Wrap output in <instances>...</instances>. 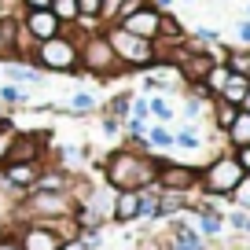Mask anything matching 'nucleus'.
Here are the masks:
<instances>
[{
  "mask_svg": "<svg viewBox=\"0 0 250 250\" xmlns=\"http://www.w3.org/2000/svg\"><path fill=\"white\" fill-rule=\"evenodd\" d=\"M158 169H162V162H155L147 155L114 151L107 158V184L118 188V191H144L158 180Z\"/></svg>",
  "mask_w": 250,
  "mask_h": 250,
  "instance_id": "obj_1",
  "label": "nucleus"
},
{
  "mask_svg": "<svg viewBox=\"0 0 250 250\" xmlns=\"http://www.w3.org/2000/svg\"><path fill=\"white\" fill-rule=\"evenodd\" d=\"M30 62L37 70H62V74H78V41L66 37V33H55V37L33 44Z\"/></svg>",
  "mask_w": 250,
  "mask_h": 250,
  "instance_id": "obj_2",
  "label": "nucleus"
},
{
  "mask_svg": "<svg viewBox=\"0 0 250 250\" xmlns=\"http://www.w3.org/2000/svg\"><path fill=\"white\" fill-rule=\"evenodd\" d=\"M103 37H107L114 59L125 62V66H151V62H155V55H158L155 41H144V37H136V33H125L122 26H107V30H103Z\"/></svg>",
  "mask_w": 250,
  "mask_h": 250,
  "instance_id": "obj_3",
  "label": "nucleus"
},
{
  "mask_svg": "<svg viewBox=\"0 0 250 250\" xmlns=\"http://www.w3.org/2000/svg\"><path fill=\"white\" fill-rule=\"evenodd\" d=\"M199 180H203V188L210 195H235V188L247 180V173H243V166L235 162V155H221L203 169Z\"/></svg>",
  "mask_w": 250,
  "mask_h": 250,
  "instance_id": "obj_4",
  "label": "nucleus"
},
{
  "mask_svg": "<svg viewBox=\"0 0 250 250\" xmlns=\"http://www.w3.org/2000/svg\"><path fill=\"white\" fill-rule=\"evenodd\" d=\"M78 62L85 66V70L92 74H114V52H110L107 37H103V30H85V37L78 41Z\"/></svg>",
  "mask_w": 250,
  "mask_h": 250,
  "instance_id": "obj_5",
  "label": "nucleus"
},
{
  "mask_svg": "<svg viewBox=\"0 0 250 250\" xmlns=\"http://www.w3.org/2000/svg\"><path fill=\"white\" fill-rule=\"evenodd\" d=\"M114 26H122L125 33H136V37L144 41H158V30H162V11L155 8V4H136V11H129L125 19H118Z\"/></svg>",
  "mask_w": 250,
  "mask_h": 250,
  "instance_id": "obj_6",
  "label": "nucleus"
},
{
  "mask_svg": "<svg viewBox=\"0 0 250 250\" xmlns=\"http://www.w3.org/2000/svg\"><path fill=\"white\" fill-rule=\"evenodd\" d=\"M19 26H22V33L33 41V44H41V41H48V37H55V33H62V26H59V19L52 15V8H48V11H26Z\"/></svg>",
  "mask_w": 250,
  "mask_h": 250,
  "instance_id": "obj_7",
  "label": "nucleus"
},
{
  "mask_svg": "<svg viewBox=\"0 0 250 250\" xmlns=\"http://www.w3.org/2000/svg\"><path fill=\"white\" fill-rule=\"evenodd\" d=\"M19 247L22 250H62V235H59V228L55 225H30L22 235H19Z\"/></svg>",
  "mask_w": 250,
  "mask_h": 250,
  "instance_id": "obj_8",
  "label": "nucleus"
},
{
  "mask_svg": "<svg viewBox=\"0 0 250 250\" xmlns=\"http://www.w3.org/2000/svg\"><path fill=\"white\" fill-rule=\"evenodd\" d=\"M22 210L33 217H62V213H70V206H66L62 191H33Z\"/></svg>",
  "mask_w": 250,
  "mask_h": 250,
  "instance_id": "obj_9",
  "label": "nucleus"
},
{
  "mask_svg": "<svg viewBox=\"0 0 250 250\" xmlns=\"http://www.w3.org/2000/svg\"><path fill=\"white\" fill-rule=\"evenodd\" d=\"M199 173L191 169V166H180V162H169L158 169V188H166V191H188V188H195Z\"/></svg>",
  "mask_w": 250,
  "mask_h": 250,
  "instance_id": "obj_10",
  "label": "nucleus"
},
{
  "mask_svg": "<svg viewBox=\"0 0 250 250\" xmlns=\"http://www.w3.org/2000/svg\"><path fill=\"white\" fill-rule=\"evenodd\" d=\"M210 66H213V59L206 52H195V48L180 52V62H177V70L184 74V81H195V85H203V81H206Z\"/></svg>",
  "mask_w": 250,
  "mask_h": 250,
  "instance_id": "obj_11",
  "label": "nucleus"
},
{
  "mask_svg": "<svg viewBox=\"0 0 250 250\" xmlns=\"http://www.w3.org/2000/svg\"><path fill=\"white\" fill-rule=\"evenodd\" d=\"M41 147H44V133H30V136H19V133H15V140H11V147H8L4 166H8V162H37Z\"/></svg>",
  "mask_w": 250,
  "mask_h": 250,
  "instance_id": "obj_12",
  "label": "nucleus"
},
{
  "mask_svg": "<svg viewBox=\"0 0 250 250\" xmlns=\"http://www.w3.org/2000/svg\"><path fill=\"white\" fill-rule=\"evenodd\" d=\"M41 177V166L37 162H8L4 166V184L8 188H19V191H22V188H33V180Z\"/></svg>",
  "mask_w": 250,
  "mask_h": 250,
  "instance_id": "obj_13",
  "label": "nucleus"
},
{
  "mask_svg": "<svg viewBox=\"0 0 250 250\" xmlns=\"http://www.w3.org/2000/svg\"><path fill=\"white\" fill-rule=\"evenodd\" d=\"M19 33H22V26H19L15 15H0V62L4 59H15L19 55Z\"/></svg>",
  "mask_w": 250,
  "mask_h": 250,
  "instance_id": "obj_14",
  "label": "nucleus"
},
{
  "mask_svg": "<svg viewBox=\"0 0 250 250\" xmlns=\"http://www.w3.org/2000/svg\"><path fill=\"white\" fill-rule=\"evenodd\" d=\"M4 78H8L11 85H44V74H41L37 66H22V62H15V59H4Z\"/></svg>",
  "mask_w": 250,
  "mask_h": 250,
  "instance_id": "obj_15",
  "label": "nucleus"
},
{
  "mask_svg": "<svg viewBox=\"0 0 250 250\" xmlns=\"http://www.w3.org/2000/svg\"><path fill=\"white\" fill-rule=\"evenodd\" d=\"M114 221H136L140 217V191H118V199H114Z\"/></svg>",
  "mask_w": 250,
  "mask_h": 250,
  "instance_id": "obj_16",
  "label": "nucleus"
},
{
  "mask_svg": "<svg viewBox=\"0 0 250 250\" xmlns=\"http://www.w3.org/2000/svg\"><path fill=\"white\" fill-rule=\"evenodd\" d=\"M169 250H206L203 247V235L195 232V228H188V225H173V235H169Z\"/></svg>",
  "mask_w": 250,
  "mask_h": 250,
  "instance_id": "obj_17",
  "label": "nucleus"
},
{
  "mask_svg": "<svg viewBox=\"0 0 250 250\" xmlns=\"http://www.w3.org/2000/svg\"><path fill=\"white\" fill-rule=\"evenodd\" d=\"M247 88H250V78L228 74V81H225V88L217 92V100H225V103H232V107H239V103H243V96H247Z\"/></svg>",
  "mask_w": 250,
  "mask_h": 250,
  "instance_id": "obj_18",
  "label": "nucleus"
},
{
  "mask_svg": "<svg viewBox=\"0 0 250 250\" xmlns=\"http://www.w3.org/2000/svg\"><path fill=\"white\" fill-rule=\"evenodd\" d=\"M228 140H232L235 147H250V114L247 110H239L235 122L228 125Z\"/></svg>",
  "mask_w": 250,
  "mask_h": 250,
  "instance_id": "obj_19",
  "label": "nucleus"
},
{
  "mask_svg": "<svg viewBox=\"0 0 250 250\" xmlns=\"http://www.w3.org/2000/svg\"><path fill=\"white\" fill-rule=\"evenodd\" d=\"M52 15L59 19V26L78 22V0H52Z\"/></svg>",
  "mask_w": 250,
  "mask_h": 250,
  "instance_id": "obj_20",
  "label": "nucleus"
},
{
  "mask_svg": "<svg viewBox=\"0 0 250 250\" xmlns=\"http://www.w3.org/2000/svg\"><path fill=\"white\" fill-rule=\"evenodd\" d=\"M66 188V177L62 173H41L37 180H33V191H62Z\"/></svg>",
  "mask_w": 250,
  "mask_h": 250,
  "instance_id": "obj_21",
  "label": "nucleus"
},
{
  "mask_svg": "<svg viewBox=\"0 0 250 250\" xmlns=\"http://www.w3.org/2000/svg\"><path fill=\"white\" fill-rule=\"evenodd\" d=\"M228 74H239V78H250V52H232L228 55Z\"/></svg>",
  "mask_w": 250,
  "mask_h": 250,
  "instance_id": "obj_22",
  "label": "nucleus"
},
{
  "mask_svg": "<svg viewBox=\"0 0 250 250\" xmlns=\"http://www.w3.org/2000/svg\"><path fill=\"white\" fill-rule=\"evenodd\" d=\"M213 100H217V96H213ZM213 110H217V125H221V129H225V133H228V125L235 122V114H239V107H232V103L217 100V103H213Z\"/></svg>",
  "mask_w": 250,
  "mask_h": 250,
  "instance_id": "obj_23",
  "label": "nucleus"
},
{
  "mask_svg": "<svg viewBox=\"0 0 250 250\" xmlns=\"http://www.w3.org/2000/svg\"><path fill=\"white\" fill-rule=\"evenodd\" d=\"M173 144H177V147H184V151H199V129H191V125H188V129H180L177 136H173Z\"/></svg>",
  "mask_w": 250,
  "mask_h": 250,
  "instance_id": "obj_24",
  "label": "nucleus"
},
{
  "mask_svg": "<svg viewBox=\"0 0 250 250\" xmlns=\"http://www.w3.org/2000/svg\"><path fill=\"white\" fill-rule=\"evenodd\" d=\"M147 144L151 147H173V133L166 125H155V129H147Z\"/></svg>",
  "mask_w": 250,
  "mask_h": 250,
  "instance_id": "obj_25",
  "label": "nucleus"
},
{
  "mask_svg": "<svg viewBox=\"0 0 250 250\" xmlns=\"http://www.w3.org/2000/svg\"><path fill=\"white\" fill-rule=\"evenodd\" d=\"M26 100H30V92H26L22 85H11L8 81V85L0 88V103H26Z\"/></svg>",
  "mask_w": 250,
  "mask_h": 250,
  "instance_id": "obj_26",
  "label": "nucleus"
},
{
  "mask_svg": "<svg viewBox=\"0 0 250 250\" xmlns=\"http://www.w3.org/2000/svg\"><path fill=\"white\" fill-rule=\"evenodd\" d=\"M103 0H78V19H100Z\"/></svg>",
  "mask_w": 250,
  "mask_h": 250,
  "instance_id": "obj_27",
  "label": "nucleus"
},
{
  "mask_svg": "<svg viewBox=\"0 0 250 250\" xmlns=\"http://www.w3.org/2000/svg\"><path fill=\"white\" fill-rule=\"evenodd\" d=\"M70 107L78 110V114H85V110H92V107H96V96H92V92H74Z\"/></svg>",
  "mask_w": 250,
  "mask_h": 250,
  "instance_id": "obj_28",
  "label": "nucleus"
},
{
  "mask_svg": "<svg viewBox=\"0 0 250 250\" xmlns=\"http://www.w3.org/2000/svg\"><path fill=\"white\" fill-rule=\"evenodd\" d=\"M199 228H203L206 235H217L221 232V217L213 210H203V221H199Z\"/></svg>",
  "mask_w": 250,
  "mask_h": 250,
  "instance_id": "obj_29",
  "label": "nucleus"
},
{
  "mask_svg": "<svg viewBox=\"0 0 250 250\" xmlns=\"http://www.w3.org/2000/svg\"><path fill=\"white\" fill-rule=\"evenodd\" d=\"M147 110L158 118V122H169V118H173V107H169L166 100H151V103H147Z\"/></svg>",
  "mask_w": 250,
  "mask_h": 250,
  "instance_id": "obj_30",
  "label": "nucleus"
},
{
  "mask_svg": "<svg viewBox=\"0 0 250 250\" xmlns=\"http://www.w3.org/2000/svg\"><path fill=\"white\" fill-rule=\"evenodd\" d=\"M199 114H203V100H191V96H188V100H184V118H191V122H195Z\"/></svg>",
  "mask_w": 250,
  "mask_h": 250,
  "instance_id": "obj_31",
  "label": "nucleus"
},
{
  "mask_svg": "<svg viewBox=\"0 0 250 250\" xmlns=\"http://www.w3.org/2000/svg\"><path fill=\"white\" fill-rule=\"evenodd\" d=\"M11 140H15V129L0 133V166H4V158H8V147H11Z\"/></svg>",
  "mask_w": 250,
  "mask_h": 250,
  "instance_id": "obj_32",
  "label": "nucleus"
},
{
  "mask_svg": "<svg viewBox=\"0 0 250 250\" xmlns=\"http://www.w3.org/2000/svg\"><path fill=\"white\" fill-rule=\"evenodd\" d=\"M232 225L239 228V232H250V213H247V210H235V213H232Z\"/></svg>",
  "mask_w": 250,
  "mask_h": 250,
  "instance_id": "obj_33",
  "label": "nucleus"
},
{
  "mask_svg": "<svg viewBox=\"0 0 250 250\" xmlns=\"http://www.w3.org/2000/svg\"><path fill=\"white\" fill-rule=\"evenodd\" d=\"M22 8L26 11H48V8H52V0H22Z\"/></svg>",
  "mask_w": 250,
  "mask_h": 250,
  "instance_id": "obj_34",
  "label": "nucleus"
},
{
  "mask_svg": "<svg viewBox=\"0 0 250 250\" xmlns=\"http://www.w3.org/2000/svg\"><path fill=\"white\" fill-rule=\"evenodd\" d=\"M235 191H239V203H243V210H250V180H243V184L235 188Z\"/></svg>",
  "mask_w": 250,
  "mask_h": 250,
  "instance_id": "obj_35",
  "label": "nucleus"
},
{
  "mask_svg": "<svg viewBox=\"0 0 250 250\" xmlns=\"http://www.w3.org/2000/svg\"><path fill=\"white\" fill-rule=\"evenodd\" d=\"M195 37H199V41H217V30H213V26H199Z\"/></svg>",
  "mask_w": 250,
  "mask_h": 250,
  "instance_id": "obj_36",
  "label": "nucleus"
},
{
  "mask_svg": "<svg viewBox=\"0 0 250 250\" xmlns=\"http://www.w3.org/2000/svg\"><path fill=\"white\" fill-rule=\"evenodd\" d=\"M235 162L243 166V173H250V147H239V155H235Z\"/></svg>",
  "mask_w": 250,
  "mask_h": 250,
  "instance_id": "obj_37",
  "label": "nucleus"
},
{
  "mask_svg": "<svg viewBox=\"0 0 250 250\" xmlns=\"http://www.w3.org/2000/svg\"><path fill=\"white\" fill-rule=\"evenodd\" d=\"M235 33H239V44H250V19H247V22H239V30H235Z\"/></svg>",
  "mask_w": 250,
  "mask_h": 250,
  "instance_id": "obj_38",
  "label": "nucleus"
},
{
  "mask_svg": "<svg viewBox=\"0 0 250 250\" xmlns=\"http://www.w3.org/2000/svg\"><path fill=\"white\" fill-rule=\"evenodd\" d=\"M103 133H107V136H110V133H118V118H110V114L103 118Z\"/></svg>",
  "mask_w": 250,
  "mask_h": 250,
  "instance_id": "obj_39",
  "label": "nucleus"
},
{
  "mask_svg": "<svg viewBox=\"0 0 250 250\" xmlns=\"http://www.w3.org/2000/svg\"><path fill=\"white\" fill-rule=\"evenodd\" d=\"M0 250H22V247H19V239H0Z\"/></svg>",
  "mask_w": 250,
  "mask_h": 250,
  "instance_id": "obj_40",
  "label": "nucleus"
},
{
  "mask_svg": "<svg viewBox=\"0 0 250 250\" xmlns=\"http://www.w3.org/2000/svg\"><path fill=\"white\" fill-rule=\"evenodd\" d=\"M239 110H247V114H250V88H247V96H243V103H239Z\"/></svg>",
  "mask_w": 250,
  "mask_h": 250,
  "instance_id": "obj_41",
  "label": "nucleus"
},
{
  "mask_svg": "<svg viewBox=\"0 0 250 250\" xmlns=\"http://www.w3.org/2000/svg\"><path fill=\"white\" fill-rule=\"evenodd\" d=\"M169 4H173V0H155V8H158V11H166Z\"/></svg>",
  "mask_w": 250,
  "mask_h": 250,
  "instance_id": "obj_42",
  "label": "nucleus"
},
{
  "mask_svg": "<svg viewBox=\"0 0 250 250\" xmlns=\"http://www.w3.org/2000/svg\"><path fill=\"white\" fill-rule=\"evenodd\" d=\"M0 15H4V0H0Z\"/></svg>",
  "mask_w": 250,
  "mask_h": 250,
  "instance_id": "obj_43",
  "label": "nucleus"
},
{
  "mask_svg": "<svg viewBox=\"0 0 250 250\" xmlns=\"http://www.w3.org/2000/svg\"><path fill=\"white\" fill-rule=\"evenodd\" d=\"M247 19H250V4H247Z\"/></svg>",
  "mask_w": 250,
  "mask_h": 250,
  "instance_id": "obj_44",
  "label": "nucleus"
}]
</instances>
